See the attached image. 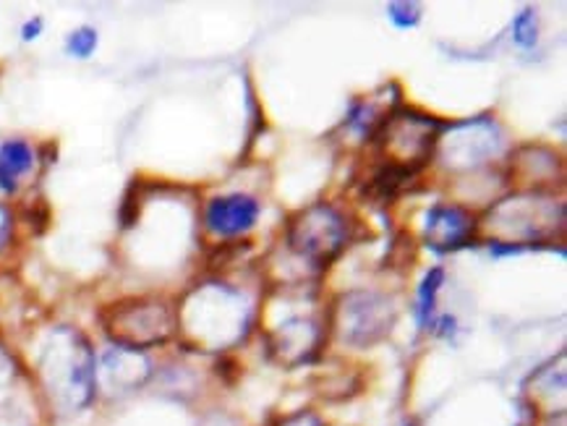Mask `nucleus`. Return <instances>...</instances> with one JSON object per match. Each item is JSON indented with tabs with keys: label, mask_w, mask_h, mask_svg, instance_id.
Instances as JSON below:
<instances>
[{
	"label": "nucleus",
	"mask_w": 567,
	"mask_h": 426,
	"mask_svg": "<svg viewBox=\"0 0 567 426\" xmlns=\"http://www.w3.org/2000/svg\"><path fill=\"white\" fill-rule=\"evenodd\" d=\"M296 426H322V424H319L314 416H306V418H298Z\"/></svg>",
	"instance_id": "13"
},
{
	"label": "nucleus",
	"mask_w": 567,
	"mask_h": 426,
	"mask_svg": "<svg viewBox=\"0 0 567 426\" xmlns=\"http://www.w3.org/2000/svg\"><path fill=\"white\" fill-rule=\"evenodd\" d=\"M113 324H118L115 337L126 343L123 348H145L149 343H160L170 335L168 311L157 303H136V307L121 309Z\"/></svg>",
	"instance_id": "3"
},
{
	"label": "nucleus",
	"mask_w": 567,
	"mask_h": 426,
	"mask_svg": "<svg viewBox=\"0 0 567 426\" xmlns=\"http://www.w3.org/2000/svg\"><path fill=\"white\" fill-rule=\"evenodd\" d=\"M442 286V269H432L427 277H423V286L419 290V320L423 327H427L429 316L434 311V301H436V290Z\"/></svg>",
	"instance_id": "8"
},
{
	"label": "nucleus",
	"mask_w": 567,
	"mask_h": 426,
	"mask_svg": "<svg viewBox=\"0 0 567 426\" xmlns=\"http://www.w3.org/2000/svg\"><path fill=\"white\" fill-rule=\"evenodd\" d=\"M98 30L94 26H79V30H73L71 35L66 39V53L73 58H90L94 50H98Z\"/></svg>",
	"instance_id": "7"
},
{
	"label": "nucleus",
	"mask_w": 567,
	"mask_h": 426,
	"mask_svg": "<svg viewBox=\"0 0 567 426\" xmlns=\"http://www.w3.org/2000/svg\"><path fill=\"white\" fill-rule=\"evenodd\" d=\"M345 226L343 218L330 207H314L293 222L291 228V246L298 254L311 256V260H330L343 249Z\"/></svg>",
	"instance_id": "2"
},
{
	"label": "nucleus",
	"mask_w": 567,
	"mask_h": 426,
	"mask_svg": "<svg viewBox=\"0 0 567 426\" xmlns=\"http://www.w3.org/2000/svg\"><path fill=\"white\" fill-rule=\"evenodd\" d=\"M58 346L56 358L60 367H50L53 390L64 398L68 408H84L94 395L92 350L77 335H68V341Z\"/></svg>",
	"instance_id": "1"
},
{
	"label": "nucleus",
	"mask_w": 567,
	"mask_h": 426,
	"mask_svg": "<svg viewBox=\"0 0 567 426\" xmlns=\"http://www.w3.org/2000/svg\"><path fill=\"white\" fill-rule=\"evenodd\" d=\"M474 233V222L461 207H434L427 215V239L434 249H457Z\"/></svg>",
	"instance_id": "5"
},
{
	"label": "nucleus",
	"mask_w": 567,
	"mask_h": 426,
	"mask_svg": "<svg viewBox=\"0 0 567 426\" xmlns=\"http://www.w3.org/2000/svg\"><path fill=\"white\" fill-rule=\"evenodd\" d=\"M9 228H11L9 212H5V209L0 207V246H3L5 239H9Z\"/></svg>",
	"instance_id": "12"
},
{
	"label": "nucleus",
	"mask_w": 567,
	"mask_h": 426,
	"mask_svg": "<svg viewBox=\"0 0 567 426\" xmlns=\"http://www.w3.org/2000/svg\"><path fill=\"white\" fill-rule=\"evenodd\" d=\"M512 37L521 47H534L538 39V24H536V13L531 9H525L518 13L515 24H512Z\"/></svg>",
	"instance_id": "9"
},
{
	"label": "nucleus",
	"mask_w": 567,
	"mask_h": 426,
	"mask_svg": "<svg viewBox=\"0 0 567 426\" xmlns=\"http://www.w3.org/2000/svg\"><path fill=\"white\" fill-rule=\"evenodd\" d=\"M204 220L215 235H241L257 226L259 202L249 194L217 196L207 205Z\"/></svg>",
	"instance_id": "4"
},
{
	"label": "nucleus",
	"mask_w": 567,
	"mask_h": 426,
	"mask_svg": "<svg viewBox=\"0 0 567 426\" xmlns=\"http://www.w3.org/2000/svg\"><path fill=\"white\" fill-rule=\"evenodd\" d=\"M43 26L45 24H43V19H39V16L30 19V22L22 26V39H24V43H32V39H37L39 32H43Z\"/></svg>",
	"instance_id": "11"
},
{
	"label": "nucleus",
	"mask_w": 567,
	"mask_h": 426,
	"mask_svg": "<svg viewBox=\"0 0 567 426\" xmlns=\"http://www.w3.org/2000/svg\"><path fill=\"white\" fill-rule=\"evenodd\" d=\"M34 168L32 147L22 139H11L0 145V192L13 194L19 181Z\"/></svg>",
	"instance_id": "6"
},
{
	"label": "nucleus",
	"mask_w": 567,
	"mask_h": 426,
	"mask_svg": "<svg viewBox=\"0 0 567 426\" xmlns=\"http://www.w3.org/2000/svg\"><path fill=\"white\" fill-rule=\"evenodd\" d=\"M389 16L398 26H416L419 22V5L413 3H393L389 5Z\"/></svg>",
	"instance_id": "10"
}]
</instances>
